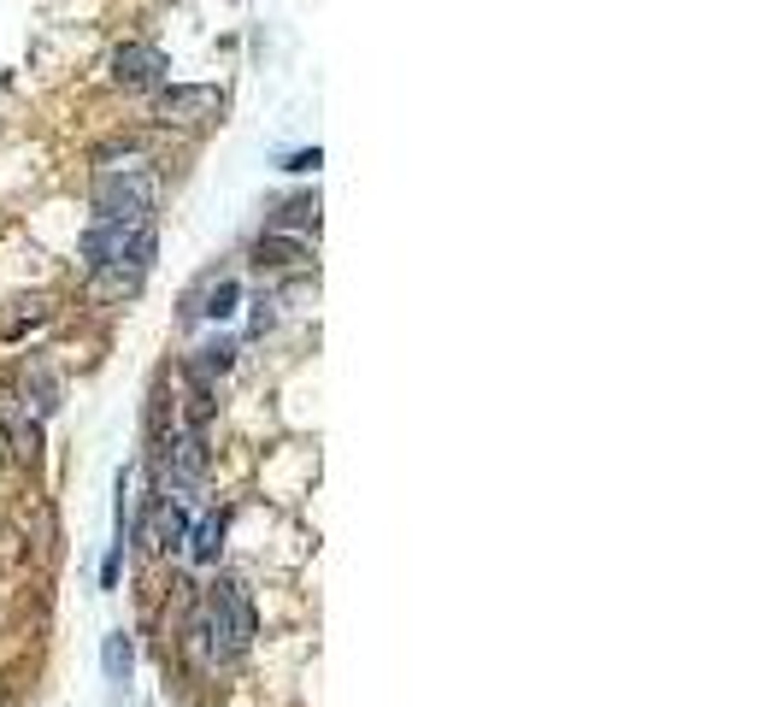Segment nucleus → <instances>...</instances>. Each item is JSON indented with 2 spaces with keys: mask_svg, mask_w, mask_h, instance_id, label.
<instances>
[{
  "mask_svg": "<svg viewBox=\"0 0 783 707\" xmlns=\"http://www.w3.org/2000/svg\"><path fill=\"white\" fill-rule=\"evenodd\" d=\"M259 637V619H254V601L236 578H219L200 596V608L188 613V631H183V648L200 672H219L230 660L248 655V643Z\"/></svg>",
  "mask_w": 783,
  "mask_h": 707,
  "instance_id": "obj_1",
  "label": "nucleus"
},
{
  "mask_svg": "<svg viewBox=\"0 0 783 707\" xmlns=\"http://www.w3.org/2000/svg\"><path fill=\"white\" fill-rule=\"evenodd\" d=\"M159 200V178L148 160L124 154V166H100L95 171V219H124V224H148Z\"/></svg>",
  "mask_w": 783,
  "mask_h": 707,
  "instance_id": "obj_2",
  "label": "nucleus"
},
{
  "mask_svg": "<svg viewBox=\"0 0 783 707\" xmlns=\"http://www.w3.org/2000/svg\"><path fill=\"white\" fill-rule=\"evenodd\" d=\"M224 112V89L219 83H166L154 89V119L159 124H178V130H200Z\"/></svg>",
  "mask_w": 783,
  "mask_h": 707,
  "instance_id": "obj_3",
  "label": "nucleus"
},
{
  "mask_svg": "<svg viewBox=\"0 0 783 707\" xmlns=\"http://www.w3.org/2000/svg\"><path fill=\"white\" fill-rule=\"evenodd\" d=\"M112 83H119V89H136V95L166 89L171 83L166 48H154V41H124V48L112 53Z\"/></svg>",
  "mask_w": 783,
  "mask_h": 707,
  "instance_id": "obj_4",
  "label": "nucleus"
},
{
  "mask_svg": "<svg viewBox=\"0 0 783 707\" xmlns=\"http://www.w3.org/2000/svg\"><path fill=\"white\" fill-rule=\"evenodd\" d=\"M200 478H207V437H200V425H188L166 449V489H195Z\"/></svg>",
  "mask_w": 783,
  "mask_h": 707,
  "instance_id": "obj_5",
  "label": "nucleus"
},
{
  "mask_svg": "<svg viewBox=\"0 0 783 707\" xmlns=\"http://www.w3.org/2000/svg\"><path fill=\"white\" fill-rule=\"evenodd\" d=\"M188 537V508H183V496L178 489H159V501H154V513H148V543L154 548H183Z\"/></svg>",
  "mask_w": 783,
  "mask_h": 707,
  "instance_id": "obj_6",
  "label": "nucleus"
},
{
  "mask_svg": "<svg viewBox=\"0 0 783 707\" xmlns=\"http://www.w3.org/2000/svg\"><path fill=\"white\" fill-rule=\"evenodd\" d=\"M236 301H242V283H236V278H207V295H188V301H183V319H212V325H224L230 313H236Z\"/></svg>",
  "mask_w": 783,
  "mask_h": 707,
  "instance_id": "obj_7",
  "label": "nucleus"
},
{
  "mask_svg": "<svg viewBox=\"0 0 783 707\" xmlns=\"http://www.w3.org/2000/svg\"><path fill=\"white\" fill-rule=\"evenodd\" d=\"M230 359H236V342H224V337L219 342H200V349L183 359V378L195 383V389H212L230 371Z\"/></svg>",
  "mask_w": 783,
  "mask_h": 707,
  "instance_id": "obj_8",
  "label": "nucleus"
},
{
  "mask_svg": "<svg viewBox=\"0 0 783 707\" xmlns=\"http://www.w3.org/2000/svg\"><path fill=\"white\" fill-rule=\"evenodd\" d=\"M12 313H0V342H19L24 330H36V325H48V295H24V301H7Z\"/></svg>",
  "mask_w": 783,
  "mask_h": 707,
  "instance_id": "obj_9",
  "label": "nucleus"
},
{
  "mask_svg": "<svg viewBox=\"0 0 783 707\" xmlns=\"http://www.w3.org/2000/svg\"><path fill=\"white\" fill-rule=\"evenodd\" d=\"M266 230H289V236H318V195H295L271 212Z\"/></svg>",
  "mask_w": 783,
  "mask_h": 707,
  "instance_id": "obj_10",
  "label": "nucleus"
},
{
  "mask_svg": "<svg viewBox=\"0 0 783 707\" xmlns=\"http://www.w3.org/2000/svg\"><path fill=\"white\" fill-rule=\"evenodd\" d=\"M183 543H188V560H195V566H219V548H224V513H207Z\"/></svg>",
  "mask_w": 783,
  "mask_h": 707,
  "instance_id": "obj_11",
  "label": "nucleus"
},
{
  "mask_svg": "<svg viewBox=\"0 0 783 707\" xmlns=\"http://www.w3.org/2000/svg\"><path fill=\"white\" fill-rule=\"evenodd\" d=\"M254 259L259 266H301L307 259V236H283V230H266L254 242Z\"/></svg>",
  "mask_w": 783,
  "mask_h": 707,
  "instance_id": "obj_12",
  "label": "nucleus"
},
{
  "mask_svg": "<svg viewBox=\"0 0 783 707\" xmlns=\"http://www.w3.org/2000/svg\"><path fill=\"white\" fill-rule=\"evenodd\" d=\"M24 395L36 401V418H48L53 407H60V383H53V371L41 366V359H36L30 371H24Z\"/></svg>",
  "mask_w": 783,
  "mask_h": 707,
  "instance_id": "obj_13",
  "label": "nucleus"
},
{
  "mask_svg": "<svg viewBox=\"0 0 783 707\" xmlns=\"http://www.w3.org/2000/svg\"><path fill=\"white\" fill-rule=\"evenodd\" d=\"M130 660H136V648H130L124 631H112V637L100 643V672H107V684H124V678H130Z\"/></svg>",
  "mask_w": 783,
  "mask_h": 707,
  "instance_id": "obj_14",
  "label": "nucleus"
},
{
  "mask_svg": "<svg viewBox=\"0 0 783 707\" xmlns=\"http://www.w3.org/2000/svg\"><path fill=\"white\" fill-rule=\"evenodd\" d=\"M325 166V154L318 148H295V154H283V171H295V178H307V171Z\"/></svg>",
  "mask_w": 783,
  "mask_h": 707,
  "instance_id": "obj_15",
  "label": "nucleus"
}]
</instances>
